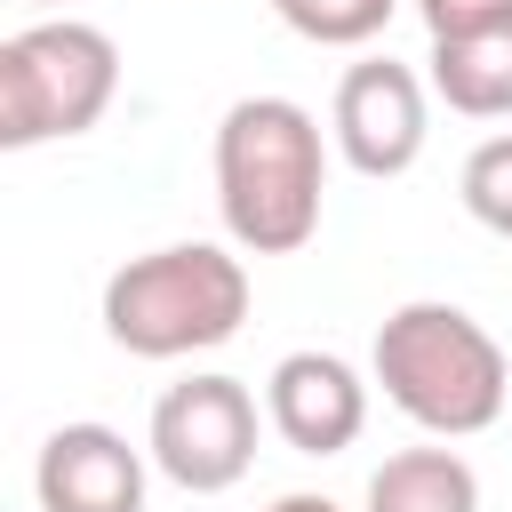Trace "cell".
<instances>
[{
	"instance_id": "277c9868",
	"label": "cell",
	"mask_w": 512,
	"mask_h": 512,
	"mask_svg": "<svg viewBox=\"0 0 512 512\" xmlns=\"http://www.w3.org/2000/svg\"><path fill=\"white\" fill-rule=\"evenodd\" d=\"M120 96V48L104 24L48 16L0 40V144L32 152L56 136H88Z\"/></svg>"
},
{
	"instance_id": "8992f818",
	"label": "cell",
	"mask_w": 512,
	"mask_h": 512,
	"mask_svg": "<svg viewBox=\"0 0 512 512\" xmlns=\"http://www.w3.org/2000/svg\"><path fill=\"white\" fill-rule=\"evenodd\" d=\"M336 152L360 176H408L424 160V80L392 56H368L336 80Z\"/></svg>"
},
{
	"instance_id": "8fae6325",
	"label": "cell",
	"mask_w": 512,
	"mask_h": 512,
	"mask_svg": "<svg viewBox=\"0 0 512 512\" xmlns=\"http://www.w3.org/2000/svg\"><path fill=\"white\" fill-rule=\"evenodd\" d=\"M288 32H304L312 48H368L392 24V0H272Z\"/></svg>"
},
{
	"instance_id": "4fadbf2b",
	"label": "cell",
	"mask_w": 512,
	"mask_h": 512,
	"mask_svg": "<svg viewBox=\"0 0 512 512\" xmlns=\"http://www.w3.org/2000/svg\"><path fill=\"white\" fill-rule=\"evenodd\" d=\"M416 8H424V32L432 40H464V32L512 24V0H416Z\"/></svg>"
},
{
	"instance_id": "5b68a950",
	"label": "cell",
	"mask_w": 512,
	"mask_h": 512,
	"mask_svg": "<svg viewBox=\"0 0 512 512\" xmlns=\"http://www.w3.org/2000/svg\"><path fill=\"white\" fill-rule=\"evenodd\" d=\"M152 464L184 496H224L256 464V400L240 376H184L152 400Z\"/></svg>"
},
{
	"instance_id": "7c38bea8",
	"label": "cell",
	"mask_w": 512,
	"mask_h": 512,
	"mask_svg": "<svg viewBox=\"0 0 512 512\" xmlns=\"http://www.w3.org/2000/svg\"><path fill=\"white\" fill-rule=\"evenodd\" d=\"M456 192H464V216H472L480 232L512 240V136H488V144H472V160H464Z\"/></svg>"
},
{
	"instance_id": "9c48e42d",
	"label": "cell",
	"mask_w": 512,
	"mask_h": 512,
	"mask_svg": "<svg viewBox=\"0 0 512 512\" xmlns=\"http://www.w3.org/2000/svg\"><path fill=\"white\" fill-rule=\"evenodd\" d=\"M432 96L464 120H504L512 112V24L432 40Z\"/></svg>"
},
{
	"instance_id": "9a60e30c",
	"label": "cell",
	"mask_w": 512,
	"mask_h": 512,
	"mask_svg": "<svg viewBox=\"0 0 512 512\" xmlns=\"http://www.w3.org/2000/svg\"><path fill=\"white\" fill-rule=\"evenodd\" d=\"M24 8H56V0H24Z\"/></svg>"
},
{
	"instance_id": "5bb4252c",
	"label": "cell",
	"mask_w": 512,
	"mask_h": 512,
	"mask_svg": "<svg viewBox=\"0 0 512 512\" xmlns=\"http://www.w3.org/2000/svg\"><path fill=\"white\" fill-rule=\"evenodd\" d=\"M264 512H344V504H328V496H304V488H296V496H272Z\"/></svg>"
},
{
	"instance_id": "30bf717a",
	"label": "cell",
	"mask_w": 512,
	"mask_h": 512,
	"mask_svg": "<svg viewBox=\"0 0 512 512\" xmlns=\"http://www.w3.org/2000/svg\"><path fill=\"white\" fill-rule=\"evenodd\" d=\"M368 512H480V472L456 448H400L368 472Z\"/></svg>"
},
{
	"instance_id": "3957f363",
	"label": "cell",
	"mask_w": 512,
	"mask_h": 512,
	"mask_svg": "<svg viewBox=\"0 0 512 512\" xmlns=\"http://www.w3.org/2000/svg\"><path fill=\"white\" fill-rule=\"evenodd\" d=\"M248 320V264L216 240H176L152 256H128L104 280V336L136 360H184L232 344Z\"/></svg>"
},
{
	"instance_id": "6da1fadb",
	"label": "cell",
	"mask_w": 512,
	"mask_h": 512,
	"mask_svg": "<svg viewBox=\"0 0 512 512\" xmlns=\"http://www.w3.org/2000/svg\"><path fill=\"white\" fill-rule=\"evenodd\" d=\"M328 144L296 96H240L216 120V208L248 256H296L320 232Z\"/></svg>"
},
{
	"instance_id": "ba28073f",
	"label": "cell",
	"mask_w": 512,
	"mask_h": 512,
	"mask_svg": "<svg viewBox=\"0 0 512 512\" xmlns=\"http://www.w3.org/2000/svg\"><path fill=\"white\" fill-rule=\"evenodd\" d=\"M144 456L112 424H56L32 464L40 512H144Z\"/></svg>"
},
{
	"instance_id": "7a4b0ae2",
	"label": "cell",
	"mask_w": 512,
	"mask_h": 512,
	"mask_svg": "<svg viewBox=\"0 0 512 512\" xmlns=\"http://www.w3.org/2000/svg\"><path fill=\"white\" fill-rule=\"evenodd\" d=\"M376 384L384 400L424 424L432 440H472L488 432L504 408H512V368H504V344L464 312V304H400L384 328H376Z\"/></svg>"
},
{
	"instance_id": "52a82bcc",
	"label": "cell",
	"mask_w": 512,
	"mask_h": 512,
	"mask_svg": "<svg viewBox=\"0 0 512 512\" xmlns=\"http://www.w3.org/2000/svg\"><path fill=\"white\" fill-rule=\"evenodd\" d=\"M264 416L296 456H344L368 432V384L336 352H288L264 384Z\"/></svg>"
}]
</instances>
